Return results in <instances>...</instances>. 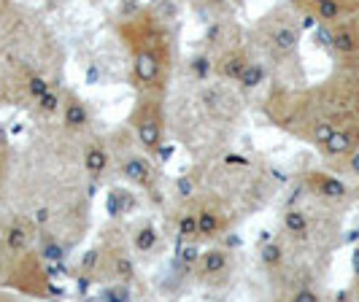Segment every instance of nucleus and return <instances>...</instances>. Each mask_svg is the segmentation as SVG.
<instances>
[{
    "label": "nucleus",
    "instance_id": "nucleus-40",
    "mask_svg": "<svg viewBox=\"0 0 359 302\" xmlns=\"http://www.w3.org/2000/svg\"><path fill=\"white\" fill-rule=\"evenodd\" d=\"M211 3H216V6H219V3H224V0H211Z\"/></svg>",
    "mask_w": 359,
    "mask_h": 302
},
{
    "label": "nucleus",
    "instance_id": "nucleus-36",
    "mask_svg": "<svg viewBox=\"0 0 359 302\" xmlns=\"http://www.w3.org/2000/svg\"><path fill=\"white\" fill-rule=\"evenodd\" d=\"M303 27H306V30H311V27H316V19H313V17H306V22H303Z\"/></svg>",
    "mask_w": 359,
    "mask_h": 302
},
{
    "label": "nucleus",
    "instance_id": "nucleus-5",
    "mask_svg": "<svg viewBox=\"0 0 359 302\" xmlns=\"http://www.w3.org/2000/svg\"><path fill=\"white\" fill-rule=\"evenodd\" d=\"M203 273L205 275H219V273H224L227 270V262H230V256H227V251H205L203 256Z\"/></svg>",
    "mask_w": 359,
    "mask_h": 302
},
{
    "label": "nucleus",
    "instance_id": "nucleus-38",
    "mask_svg": "<svg viewBox=\"0 0 359 302\" xmlns=\"http://www.w3.org/2000/svg\"><path fill=\"white\" fill-rule=\"evenodd\" d=\"M351 170H354V173H359V154H354V157H351Z\"/></svg>",
    "mask_w": 359,
    "mask_h": 302
},
{
    "label": "nucleus",
    "instance_id": "nucleus-35",
    "mask_svg": "<svg viewBox=\"0 0 359 302\" xmlns=\"http://www.w3.org/2000/svg\"><path fill=\"white\" fill-rule=\"evenodd\" d=\"M87 289H90V278L81 275V278H79V291H87Z\"/></svg>",
    "mask_w": 359,
    "mask_h": 302
},
{
    "label": "nucleus",
    "instance_id": "nucleus-21",
    "mask_svg": "<svg viewBox=\"0 0 359 302\" xmlns=\"http://www.w3.org/2000/svg\"><path fill=\"white\" fill-rule=\"evenodd\" d=\"M38 108H41V114H54L60 108V95L54 89H49L43 97H38Z\"/></svg>",
    "mask_w": 359,
    "mask_h": 302
},
{
    "label": "nucleus",
    "instance_id": "nucleus-14",
    "mask_svg": "<svg viewBox=\"0 0 359 302\" xmlns=\"http://www.w3.org/2000/svg\"><path fill=\"white\" fill-rule=\"evenodd\" d=\"M179 238H181V240H192V238H200L198 216L192 214V211H187V214L179 219Z\"/></svg>",
    "mask_w": 359,
    "mask_h": 302
},
{
    "label": "nucleus",
    "instance_id": "nucleus-3",
    "mask_svg": "<svg viewBox=\"0 0 359 302\" xmlns=\"http://www.w3.org/2000/svg\"><path fill=\"white\" fill-rule=\"evenodd\" d=\"M246 65H249V60L243 57V54H227L224 60H222V65H219V73L224 76V78H230V81H238L241 78V73L246 71Z\"/></svg>",
    "mask_w": 359,
    "mask_h": 302
},
{
    "label": "nucleus",
    "instance_id": "nucleus-1",
    "mask_svg": "<svg viewBox=\"0 0 359 302\" xmlns=\"http://www.w3.org/2000/svg\"><path fill=\"white\" fill-rule=\"evenodd\" d=\"M138 138L144 143V149L157 154V149H160V125H157V119L144 116V119L138 122Z\"/></svg>",
    "mask_w": 359,
    "mask_h": 302
},
{
    "label": "nucleus",
    "instance_id": "nucleus-22",
    "mask_svg": "<svg viewBox=\"0 0 359 302\" xmlns=\"http://www.w3.org/2000/svg\"><path fill=\"white\" fill-rule=\"evenodd\" d=\"M25 243H27L25 227H11V230H8V249L19 251V249H25Z\"/></svg>",
    "mask_w": 359,
    "mask_h": 302
},
{
    "label": "nucleus",
    "instance_id": "nucleus-2",
    "mask_svg": "<svg viewBox=\"0 0 359 302\" xmlns=\"http://www.w3.org/2000/svg\"><path fill=\"white\" fill-rule=\"evenodd\" d=\"M122 173H125L127 181H133V184H141V186H149V181H151V167L146 165L141 157H133V160H127L122 165Z\"/></svg>",
    "mask_w": 359,
    "mask_h": 302
},
{
    "label": "nucleus",
    "instance_id": "nucleus-10",
    "mask_svg": "<svg viewBox=\"0 0 359 302\" xmlns=\"http://www.w3.org/2000/svg\"><path fill=\"white\" fill-rule=\"evenodd\" d=\"M284 227H287L292 235H297V238H306L308 216L303 214V211H297V208H292V211H287V216H284Z\"/></svg>",
    "mask_w": 359,
    "mask_h": 302
},
{
    "label": "nucleus",
    "instance_id": "nucleus-17",
    "mask_svg": "<svg viewBox=\"0 0 359 302\" xmlns=\"http://www.w3.org/2000/svg\"><path fill=\"white\" fill-rule=\"evenodd\" d=\"M319 192H322L324 197H343L346 195V186H343L341 181H335V178L322 176L319 178Z\"/></svg>",
    "mask_w": 359,
    "mask_h": 302
},
{
    "label": "nucleus",
    "instance_id": "nucleus-37",
    "mask_svg": "<svg viewBox=\"0 0 359 302\" xmlns=\"http://www.w3.org/2000/svg\"><path fill=\"white\" fill-rule=\"evenodd\" d=\"M227 246H235V249H238V246H241V238H238V235L227 238Z\"/></svg>",
    "mask_w": 359,
    "mask_h": 302
},
{
    "label": "nucleus",
    "instance_id": "nucleus-30",
    "mask_svg": "<svg viewBox=\"0 0 359 302\" xmlns=\"http://www.w3.org/2000/svg\"><path fill=\"white\" fill-rule=\"evenodd\" d=\"M294 300H300V302H313V300H319V297H316V291H311V289H300V291L294 294Z\"/></svg>",
    "mask_w": 359,
    "mask_h": 302
},
{
    "label": "nucleus",
    "instance_id": "nucleus-9",
    "mask_svg": "<svg viewBox=\"0 0 359 302\" xmlns=\"http://www.w3.org/2000/svg\"><path fill=\"white\" fill-rule=\"evenodd\" d=\"M106 165H108V154L100 146H92L90 151H87V157H84L87 173H90V176H100V173L106 170Z\"/></svg>",
    "mask_w": 359,
    "mask_h": 302
},
{
    "label": "nucleus",
    "instance_id": "nucleus-16",
    "mask_svg": "<svg viewBox=\"0 0 359 302\" xmlns=\"http://www.w3.org/2000/svg\"><path fill=\"white\" fill-rule=\"evenodd\" d=\"M332 46L343 54H351L357 49V38H354V33H348V30H341V33L332 36Z\"/></svg>",
    "mask_w": 359,
    "mask_h": 302
},
{
    "label": "nucleus",
    "instance_id": "nucleus-4",
    "mask_svg": "<svg viewBox=\"0 0 359 302\" xmlns=\"http://www.w3.org/2000/svg\"><path fill=\"white\" fill-rule=\"evenodd\" d=\"M87 122H90L87 108L81 106L76 97H71V103L65 106V127H68V130H84Z\"/></svg>",
    "mask_w": 359,
    "mask_h": 302
},
{
    "label": "nucleus",
    "instance_id": "nucleus-23",
    "mask_svg": "<svg viewBox=\"0 0 359 302\" xmlns=\"http://www.w3.org/2000/svg\"><path fill=\"white\" fill-rule=\"evenodd\" d=\"M116 275H119L122 281H130V278L135 275V267H133V262H130L127 256H116Z\"/></svg>",
    "mask_w": 359,
    "mask_h": 302
},
{
    "label": "nucleus",
    "instance_id": "nucleus-24",
    "mask_svg": "<svg viewBox=\"0 0 359 302\" xmlns=\"http://www.w3.org/2000/svg\"><path fill=\"white\" fill-rule=\"evenodd\" d=\"M198 259H200V251L195 249V246H187V249H181V265H184V270H192Z\"/></svg>",
    "mask_w": 359,
    "mask_h": 302
},
{
    "label": "nucleus",
    "instance_id": "nucleus-33",
    "mask_svg": "<svg viewBox=\"0 0 359 302\" xmlns=\"http://www.w3.org/2000/svg\"><path fill=\"white\" fill-rule=\"evenodd\" d=\"M316 38H319V43H322V46H332V36H330V33H327L324 27H319Z\"/></svg>",
    "mask_w": 359,
    "mask_h": 302
},
{
    "label": "nucleus",
    "instance_id": "nucleus-31",
    "mask_svg": "<svg viewBox=\"0 0 359 302\" xmlns=\"http://www.w3.org/2000/svg\"><path fill=\"white\" fill-rule=\"evenodd\" d=\"M224 162H227V165H241V167H246V165H249V160H246V157H238V154H227V157H224Z\"/></svg>",
    "mask_w": 359,
    "mask_h": 302
},
{
    "label": "nucleus",
    "instance_id": "nucleus-27",
    "mask_svg": "<svg viewBox=\"0 0 359 302\" xmlns=\"http://www.w3.org/2000/svg\"><path fill=\"white\" fill-rule=\"evenodd\" d=\"M335 132V127L332 125H327V122H322V125H316V130H313V135H316V141H322L327 143L330 141V135Z\"/></svg>",
    "mask_w": 359,
    "mask_h": 302
},
{
    "label": "nucleus",
    "instance_id": "nucleus-7",
    "mask_svg": "<svg viewBox=\"0 0 359 302\" xmlns=\"http://www.w3.org/2000/svg\"><path fill=\"white\" fill-rule=\"evenodd\" d=\"M351 146H354V138H351L348 132L335 130V132L330 135V141L324 143V151H327L330 157H341V154H348V151H351Z\"/></svg>",
    "mask_w": 359,
    "mask_h": 302
},
{
    "label": "nucleus",
    "instance_id": "nucleus-39",
    "mask_svg": "<svg viewBox=\"0 0 359 302\" xmlns=\"http://www.w3.org/2000/svg\"><path fill=\"white\" fill-rule=\"evenodd\" d=\"M270 238H273L270 232H262V235H259V240H262V243H270Z\"/></svg>",
    "mask_w": 359,
    "mask_h": 302
},
{
    "label": "nucleus",
    "instance_id": "nucleus-28",
    "mask_svg": "<svg viewBox=\"0 0 359 302\" xmlns=\"http://www.w3.org/2000/svg\"><path fill=\"white\" fill-rule=\"evenodd\" d=\"M119 214H122V203H119V192H111V195H108V216H114V219H116Z\"/></svg>",
    "mask_w": 359,
    "mask_h": 302
},
{
    "label": "nucleus",
    "instance_id": "nucleus-29",
    "mask_svg": "<svg viewBox=\"0 0 359 302\" xmlns=\"http://www.w3.org/2000/svg\"><path fill=\"white\" fill-rule=\"evenodd\" d=\"M95 265H97V251H90V254H84V259H81V270H87V273H90Z\"/></svg>",
    "mask_w": 359,
    "mask_h": 302
},
{
    "label": "nucleus",
    "instance_id": "nucleus-32",
    "mask_svg": "<svg viewBox=\"0 0 359 302\" xmlns=\"http://www.w3.org/2000/svg\"><path fill=\"white\" fill-rule=\"evenodd\" d=\"M33 219H36V224L41 227V224H46V221H49V211H46V208H38L36 214H33Z\"/></svg>",
    "mask_w": 359,
    "mask_h": 302
},
{
    "label": "nucleus",
    "instance_id": "nucleus-12",
    "mask_svg": "<svg viewBox=\"0 0 359 302\" xmlns=\"http://www.w3.org/2000/svg\"><path fill=\"white\" fill-rule=\"evenodd\" d=\"M198 230H200V238H214L216 232H219V216L214 211H200L198 214Z\"/></svg>",
    "mask_w": 359,
    "mask_h": 302
},
{
    "label": "nucleus",
    "instance_id": "nucleus-19",
    "mask_svg": "<svg viewBox=\"0 0 359 302\" xmlns=\"http://www.w3.org/2000/svg\"><path fill=\"white\" fill-rule=\"evenodd\" d=\"M341 17V6H338V0H322L319 3V19L322 22H332V19Z\"/></svg>",
    "mask_w": 359,
    "mask_h": 302
},
{
    "label": "nucleus",
    "instance_id": "nucleus-15",
    "mask_svg": "<svg viewBox=\"0 0 359 302\" xmlns=\"http://www.w3.org/2000/svg\"><path fill=\"white\" fill-rule=\"evenodd\" d=\"M281 256H284V251H281L278 243H265L262 251H259V259H262L265 267H278L281 265Z\"/></svg>",
    "mask_w": 359,
    "mask_h": 302
},
{
    "label": "nucleus",
    "instance_id": "nucleus-34",
    "mask_svg": "<svg viewBox=\"0 0 359 302\" xmlns=\"http://www.w3.org/2000/svg\"><path fill=\"white\" fill-rule=\"evenodd\" d=\"M157 154H160L162 162H168L170 157H173V146H160V149H157Z\"/></svg>",
    "mask_w": 359,
    "mask_h": 302
},
{
    "label": "nucleus",
    "instance_id": "nucleus-6",
    "mask_svg": "<svg viewBox=\"0 0 359 302\" xmlns=\"http://www.w3.org/2000/svg\"><path fill=\"white\" fill-rule=\"evenodd\" d=\"M297 41H300V36H297L294 27H278V30L273 33V49L278 54H289V52H294Z\"/></svg>",
    "mask_w": 359,
    "mask_h": 302
},
{
    "label": "nucleus",
    "instance_id": "nucleus-13",
    "mask_svg": "<svg viewBox=\"0 0 359 302\" xmlns=\"http://www.w3.org/2000/svg\"><path fill=\"white\" fill-rule=\"evenodd\" d=\"M262 78H265V68L262 65H257V62H249L246 65V71L241 73V87L243 89H254L257 84H262Z\"/></svg>",
    "mask_w": 359,
    "mask_h": 302
},
{
    "label": "nucleus",
    "instance_id": "nucleus-26",
    "mask_svg": "<svg viewBox=\"0 0 359 302\" xmlns=\"http://www.w3.org/2000/svg\"><path fill=\"white\" fill-rule=\"evenodd\" d=\"M211 71V65H208V57H198V60H192V73L198 76V78H205V73Z\"/></svg>",
    "mask_w": 359,
    "mask_h": 302
},
{
    "label": "nucleus",
    "instance_id": "nucleus-18",
    "mask_svg": "<svg viewBox=\"0 0 359 302\" xmlns=\"http://www.w3.org/2000/svg\"><path fill=\"white\" fill-rule=\"evenodd\" d=\"M41 256L46 262H65V249L60 243H54V240H46L43 249H41Z\"/></svg>",
    "mask_w": 359,
    "mask_h": 302
},
{
    "label": "nucleus",
    "instance_id": "nucleus-25",
    "mask_svg": "<svg viewBox=\"0 0 359 302\" xmlns=\"http://www.w3.org/2000/svg\"><path fill=\"white\" fill-rule=\"evenodd\" d=\"M176 189H179V197H192V192H195V178L192 176H184L179 178V184H176Z\"/></svg>",
    "mask_w": 359,
    "mask_h": 302
},
{
    "label": "nucleus",
    "instance_id": "nucleus-11",
    "mask_svg": "<svg viewBox=\"0 0 359 302\" xmlns=\"http://www.w3.org/2000/svg\"><path fill=\"white\" fill-rule=\"evenodd\" d=\"M157 246V230L151 224H144L141 230L135 232V249L141 254H149V251Z\"/></svg>",
    "mask_w": 359,
    "mask_h": 302
},
{
    "label": "nucleus",
    "instance_id": "nucleus-20",
    "mask_svg": "<svg viewBox=\"0 0 359 302\" xmlns=\"http://www.w3.org/2000/svg\"><path fill=\"white\" fill-rule=\"evenodd\" d=\"M49 89H52V84H49L43 76H30V81H27V92H30L36 100L38 97H43Z\"/></svg>",
    "mask_w": 359,
    "mask_h": 302
},
{
    "label": "nucleus",
    "instance_id": "nucleus-41",
    "mask_svg": "<svg viewBox=\"0 0 359 302\" xmlns=\"http://www.w3.org/2000/svg\"><path fill=\"white\" fill-rule=\"evenodd\" d=\"M313 3H316V6H319V3H322V0H313Z\"/></svg>",
    "mask_w": 359,
    "mask_h": 302
},
{
    "label": "nucleus",
    "instance_id": "nucleus-8",
    "mask_svg": "<svg viewBox=\"0 0 359 302\" xmlns=\"http://www.w3.org/2000/svg\"><path fill=\"white\" fill-rule=\"evenodd\" d=\"M135 73H138V78L144 81V84H151L154 78H157V60H154V54H138V60H135Z\"/></svg>",
    "mask_w": 359,
    "mask_h": 302
}]
</instances>
